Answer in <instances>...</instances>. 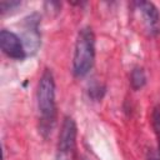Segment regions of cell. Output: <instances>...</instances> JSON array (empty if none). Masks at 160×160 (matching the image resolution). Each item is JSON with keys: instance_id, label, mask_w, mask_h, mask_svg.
<instances>
[{"instance_id": "cell-5", "label": "cell", "mask_w": 160, "mask_h": 160, "mask_svg": "<svg viewBox=\"0 0 160 160\" xmlns=\"http://www.w3.org/2000/svg\"><path fill=\"white\" fill-rule=\"evenodd\" d=\"M139 10L141 14L142 24L150 35H156L160 32V16L158 9L151 2H139Z\"/></svg>"}, {"instance_id": "cell-4", "label": "cell", "mask_w": 160, "mask_h": 160, "mask_svg": "<svg viewBox=\"0 0 160 160\" xmlns=\"http://www.w3.org/2000/svg\"><path fill=\"white\" fill-rule=\"evenodd\" d=\"M0 46L4 54L12 59H22L26 55L22 40L14 32L1 30L0 32Z\"/></svg>"}, {"instance_id": "cell-6", "label": "cell", "mask_w": 160, "mask_h": 160, "mask_svg": "<svg viewBox=\"0 0 160 160\" xmlns=\"http://www.w3.org/2000/svg\"><path fill=\"white\" fill-rule=\"evenodd\" d=\"M36 15H31L28 20V26L25 29V35H24V48L26 52H35L36 49L39 48L40 40H39V32H38V20H34Z\"/></svg>"}, {"instance_id": "cell-3", "label": "cell", "mask_w": 160, "mask_h": 160, "mask_svg": "<svg viewBox=\"0 0 160 160\" xmlns=\"http://www.w3.org/2000/svg\"><path fill=\"white\" fill-rule=\"evenodd\" d=\"M76 146V124L72 118L66 116L59 134L58 156L59 160H74Z\"/></svg>"}, {"instance_id": "cell-1", "label": "cell", "mask_w": 160, "mask_h": 160, "mask_svg": "<svg viewBox=\"0 0 160 160\" xmlns=\"http://www.w3.org/2000/svg\"><path fill=\"white\" fill-rule=\"evenodd\" d=\"M38 109L40 114L41 131H51L55 121V82L50 70H45L38 86Z\"/></svg>"}, {"instance_id": "cell-7", "label": "cell", "mask_w": 160, "mask_h": 160, "mask_svg": "<svg viewBox=\"0 0 160 160\" xmlns=\"http://www.w3.org/2000/svg\"><path fill=\"white\" fill-rule=\"evenodd\" d=\"M146 82V78H145V74L142 71V69H134L132 72H131V85L135 90L142 88Z\"/></svg>"}, {"instance_id": "cell-2", "label": "cell", "mask_w": 160, "mask_h": 160, "mask_svg": "<svg viewBox=\"0 0 160 160\" xmlns=\"http://www.w3.org/2000/svg\"><path fill=\"white\" fill-rule=\"evenodd\" d=\"M95 60V38L90 28H84L79 31L75 51H74V72L78 76L86 75L94 65Z\"/></svg>"}]
</instances>
